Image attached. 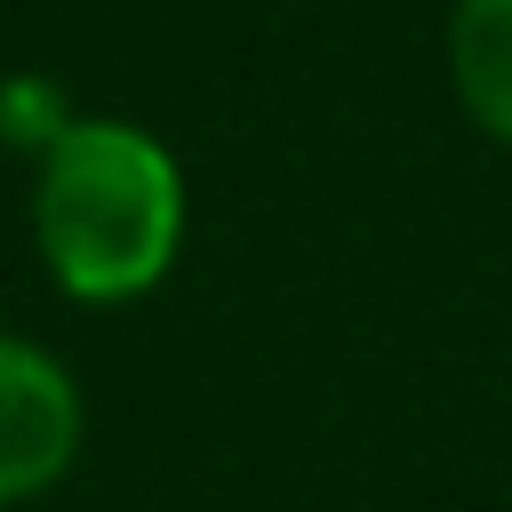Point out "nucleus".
<instances>
[{
  "mask_svg": "<svg viewBox=\"0 0 512 512\" xmlns=\"http://www.w3.org/2000/svg\"><path fill=\"white\" fill-rule=\"evenodd\" d=\"M184 224V168L144 120L80 112L32 160V256L72 304H144L184 256Z\"/></svg>",
  "mask_w": 512,
  "mask_h": 512,
  "instance_id": "nucleus-1",
  "label": "nucleus"
},
{
  "mask_svg": "<svg viewBox=\"0 0 512 512\" xmlns=\"http://www.w3.org/2000/svg\"><path fill=\"white\" fill-rule=\"evenodd\" d=\"M80 448H88L80 376L48 344L0 328V512L40 504L48 488H64Z\"/></svg>",
  "mask_w": 512,
  "mask_h": 512,
  "instance_id": "nucleus-2",
  "label": "nucleus"
},
{
  "mask_svg": "<svg viewBox=\"0 0 512 512\" xmlns=\"http://www.w3.org/2000/svg\"><path fill=\"white\" fill-rule=\"evenodd\" d=\"M448 80L480 136L512 144V0H456L448 8Z\"/></svg>",
  "mask_w": 512,
  "mask_h": 512,
  "instance_id": "nucleus-3",
  "label": "nucleus"
},
{
  "mask_svg": "<svg viewBox=\"0 0 512 512\" xmlns=\"http://www.w3.org/2000/svg\"><path fill=\"white\" fill-rule=\"evenodd\" d=\"M72 120H80V112L64 104V88H56L48 72H8V80H0V144H8V152L40 160Z\"/></svg>",
  "mask_w": 512,
  "mask_h": 512,
  "instance_id": "nucleus-4",
  "label": "nucleus"
}]
</instances>
